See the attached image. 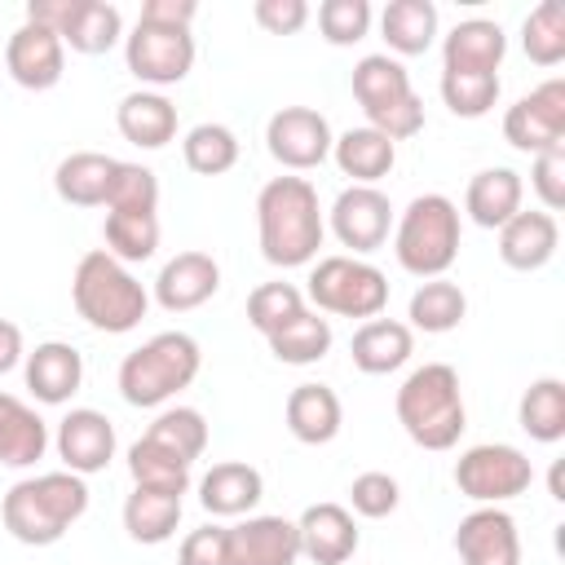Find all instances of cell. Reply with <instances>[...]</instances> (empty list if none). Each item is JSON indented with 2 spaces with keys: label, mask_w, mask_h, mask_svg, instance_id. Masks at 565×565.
I'll return each instance as SVG.
<instances>
[{
  "label": "cell",
  "mask_w": 565,
  "mask_h": 565,
  "mask_svg": "<svg viewBox=\"0 0 565 565\" xmlns=\"http://www.w3.org/2000/svg\"><path fill=\"white\" fill-rule=\"evenodd\" d=\"M327 212L309 177H269L256 194V238L274 269H300L318 260Z\"/></svg>",
  "instance_id": "6da1fadb"
},
{
  "label": "cell",
  "mask_w": 565,
  "mask_h": 565,
  "mask_svg": "<svg viewBox=\"0 0 565 565\" xmlns=\"http://www.w3.org/2000/svg\"><path fill=\"white\" fill-rule=\"evenodd\" d=\"M84 512H88V481L66 468L22 477L0 499L4 530L26 547H53Z\"/></svg>",
  "instance_id": "7a4b0ae2"
},
{
  "label": "cell",
  "mask_w": 565,
  "mask_h": 565,
  "mask_svg": "<svg viewBox=\"0 0 565 565\" xmlns=\"http://www.w3.org/2000/svg\"><path fill=\"white\" fill-rule=\"evenodd\" d=\"M397 424L406 428V437L424 450H450L459 446L463 428H468V411H463V388H459V371L450 362H424L415 366L393 397Z\"/></svg>",
  "instance_id": "3957f363"
},
{
  "label": "cell",
  "mask_w": 565,
  "mask_h": 565,
  "mask_svg": "<svg viewBox=\"0 0 565 565\" xmlns=\"http://www.w3.org/2000/svg\"><path fill=\"white\" fill-rule=\"evenodd\" d=\"M71 300L75 313L106 335H124L132 327H141L146 309H150V291L146 282H137V274L128 265H119L106 247H93L79 256L75 274H71Z\"/></svg>",
  "instance_id": "277c9868"
},
{
  "label": "cell",
  "mask_w": 565,
  "mask_h": 565,
  "mask_svg": "<svg viewBox=\"0 0 565 565\" xmlns=\"http://www.w3.org/2000/svg\"><path fill=\"white\" fill-rule=\"evenodd\" d=\"M203 366V349L194 335L185 331H159L150 340H141L132 353H124L119 362V397L128 406H141V411H154L163 402H172L181 388L194 384Z\"/></svg>",
  "instance_id": "5b68a950"
},
{
  "label": "cell",
  "mask_w": 565,
  "mask_h": 565,
  "mask_svg": "<svg viewBox=\"0 0 565 565\" xmlns=\"http://www.w3.org/2000/svg\"><path fill=\"white\" fill-rule=\"evenodd\" d=\"M459 203L446 194H415L393 225V256L415 278H446L459 260Z\"/></svg>",
  "instance_id": "8992f818"
},
{
  "label": "cell",
  "mask_w": 565,
  "mask_h": 565,
  "mask_svg": "<svg viewBox=\"0 0 565 565\" xmlns=\"http://www.w3.org/2000/svg\"><path fill=\"white\" fill-rule=\"evenodd\" d=\"M353 97L366 115V128L388 141H406L424 132V102L411 88V71L388 53H366L353 66Z\"/></svg>",
  "instance_id": "52a82bcc"
},
{
  "label": "cell",
  "mask_w": 565,
  "mask_h": 565,
  "mask_svg": "<svg viewBox=\"0 0 565 565\" xmlns=\"http://www.w3.org/2000/svg\"><path fill=\"white\" fill-rule=\"evenodd\" d=\"M305 300L335 318H380L388 309V274L362 256H322L305 278Z\"/></svg>",
  "instance_id": "ba28073f"
},
{
  "label": "cell",
  "mask_w": 565,
  "mask_h": 565,
  "mask_svg": "<svg viewBox=\"0 0 565 565\" xmlns=\"http://www.w3.org/2000/svg\"><path fill=\"white\" fill-rule=\"evenodd\" d=\"M530 481H534L530 455L508 441H481L455 459V490L477 508H503L508 499L525 494Z\"/></svg>",
  "instance_id": "9c48e42d"
},
{
  "label": "cell",
  "mask_w": 565,
  "mask_h": 565,
  "mask_svg": "<svg viewBox=\"0 0 565 565\" xmlns=\"http://www.w3.org/2000/svg\"><path fill=\"white\" fill-rule=\"evenodd\" d=\"M124 62L141 84L159 93L168 84H181L194 71V35L190 26H163V22L137 18V26L124 35Z\"/></svg>",
  "instance_id": "30bf717a"
},
{
  "label": "cell",
  "mask_w": 565,
  "mask_h": 565,
  "mask_svg": "<svg viewBox=\"0 0 565 565\" xmlns=\"http://www.w3.org/2000/svg\"><path fill=\"white\" fill-rule=\"evenodd\" d=\"M331 141H335V132H331L327 115L313 110V106H282L265 124V150L291 177L327 163L331 159Z\"/></svg>",
  "instance_id": "8fae6325"
},
{
  "label": "cell",
  "mask_w": 565,
  "mask_h": 565,
  "mask_svg": "<svg viewBox=\"0 0 565 565\" xmlns=\"http://www.w3.org/2000/svg\"><path fill=\"white\" fill-rule=\"evenodd\" d=\"M503 141L521 154H543L565 146V79H543L534 93L503 110Z\"/></svg>",
  "instance_id": "7c38bea8"
},
{
  "label": "cell",
  "mask_w": 565,
  "mask_h": 565,
  "mask_svg": "<svg viewBox=\"0 0 565 565\" xmlns=\"http://www.w3.org/2000/svg\"><path fill=\"white\" fill-rule=\"evenodd\" d=\"M327 230L349 247V256H371L388 243L393 230V203L380 185H344L327 212Z\"/></svg>",
  "instance_id": "4fadbf2b"
},
{
  "label": "cell",
  "mask_w": 565,
  "mask_h": 565,
  "mask_svg": "<svg viewBox=\"0 0 565 565\" xmlns=\"http://www.w3.org/2000/svg\"><path fill=\"white\" fill-rule=\"evenodd\" d=\"M53 446H57V459L66 472L75 477H93V472H106L115 450H119V437H115V424L110 415L93 411V406H71L62 419H57V433H53Z\"/></svg>",
  "instance_id": "5bb4252c"
},
{
  "label": "cell",
  "mask_w": 565,
  "mask_h": 565,
  "mask_svg": "<svg viewBox=\"0 0 565 565\" xmlns=\"http://www.w3.org/2000/svg\"><path fill=\"white\" fill-rule=\"evenodd\" d=\"M296 561H300L296 521L260 512V516H243L238 525H225V565H296Z\"/></svg>",
  "instance_id": "9a60e30c"
},
{
  "label": "cell",
  "mask_w": 565,
  "mask_h": 565,
  "mask_svg": "<svg viewBox=\"0 0 565 565\" xmlns=\"http://www.w3.org/2000/svg\"><path fill=\"white\" fill-rule=\"evenodd\" d=\"M459 565H521V530L503 508H472L455 525Z\"/></svg>",
  "instance_id": "2e32d148"
},
{
  "label": "cell",
  "mask_w": 565,
  "mask_h": 565,
  "mask_svg": "<svg viewBox=\"0 0 565 565\" xmlns=\"http://www.w3.org/2000/svg\"><path fill=\"white\" fill-rule=\"evenodd\" d=\"M4 71H9L13 84H22L31 93L53 88L66 75V44H62V35H53L49 26L22 22L9 35V44H4Z\"/></svg>",
  "instance_id": "e0dca14e"
},
{
  "label": "cell",
  "mask_w": 565,
  "mask_h": 565,
  "mask_svg": "<svg viewBox=\"0 0 565 565\" xmlns=\"http://www.w3.org/2000/svg\"><path fill=\"white\" fill-rule=\"evenodd\" d=\"M221 291V265L207 252H177L154 274V300L168 313H190Z\"/></svg>",
  "instance_id": "ac0fdd59"
},
{
  "label": "cell",
  "mask_w": 565,
  "mask_h": 565,
  "mask_svg": "<svg viewBox=\"0 0 565 565\" xmlns=\"http://www.w3.org/2000/svg\"><path fill=\"white\" fill-rule=\"evenodd\" d=\"M22 380L35 402L66 406L84 384V353L66 340H44L22 358Z\"/></svg>",
  "instance_id": "d6986e66"
},
{
  "label": "cell",
  "mask_w": 565,
  "mask_h": 565,
  "mask_svg": "<svg viewBox=\"0 0 565 565\" xmlns=\"http://www.w3.org/2000/svg\"><path fill=\"white\" fill-rule=\"evenodd\" d=\"M296 534H300V556H309L313 565H344L362 543L358 521L344 503H309L296 521Z\"/></svg>",
  "instance_id": "ffe728a7"
},
{
  "label": "cell",
  "mask_w": 565,
  "mask_h": 565,
  "mask_svg": "<svg viewBox=\"0 0 565 565\" xmlns=\"http://www.w3.org/2000/svg\"><path fill=\"white\" fill-rule=\"evenodd\" d=\"M503 57H508V35L494 18H463L441 35V71L499 75Z\"/></svg>",
  "instance_id": "44dd1931"
},
{
  "label": "cell",
  "mask_w": 565,
  "mask_h": 565,
  "mask_svg": "<svg viewBox=\"0 0 565 565\" xmlns=\"http://www.w3.org/2000/svg\"><path fill=\"white\" fill-rule=\"evenodd\" d=\"M556 247H561V225L543 207H530V212L521 207L508 225H499V260L508 269H521V274L543 269L556 256Z\"/></svg>",
  "instance_id": "7402d4cb"
},
{
  "label": "cell",
  "mask_w": 565,
  "mask_h": 565,
  "mask_svg": "<svg viewBox=\"0 0 565 565\" xmlns=\"http://www.w3.org/2000/svg\"><path fill=\"white\" fill-rule=\"evenodd\" d=\"M282 419H287V433L305 446H327L335 441L340 424H344V406H340V393L331 384H296L287 393V406H282Z\"/></svg>",
  "instance_id": "603a6c76"
},
{
  "label": "cell",
  "mask_w": 565,
  "mask_h": 565,
  "mask_svg": "<svg viewBox=\"0 0 565 565\" xmlns=\"http://www.w3.org/2000/svg\"><path fill=\"white\" fill-rule=\"evenodd\" d=\"M260 499H265V477H260V468H252L243 459L212 463L199 477V503L212 516H252V508Z\"/></svg>",
  "instance_id": "cb8c5ba5"
},
{
  "label": "cell",
  "mask_w": 565,
  "mask_h": 565,
  "mask_svg": "<svg viewBox=\"0 0 565 565\" xmlns=\"http://www.w3.org/2000/svg\"><path fill=\"white\" fill-rule=\"evenodd\" d=\"M415 353V331L397 318H366L353 340H349V358L362 375H388L402 371Z\"/></svg>",
  "instance_id": "d4e9b609"
},
{
  "label": "cell",
  "mask_w": 565,
  "mask_h": 565,
  "mask_svg": "<svg viewBox=\"0 0 565 565\" xmlns=\"http://www.w3.org/2000/svg\"><path fill=\"white\" fill-rule=\"evenodd\" d=\"M115 128L137 150H163L177 137V106L163 93H154V88H137V93L119 97Z\"/></svg>",
  "instance_id": "484cf974"
},
{
  "label": "cell",
  "mask_w": 565,
  "mask_h": 565,
  "mask_svg": "<svg viewBox=\"0 0 565 565\" xmlns=\"http://www.w3.org/2000/svg\"><path fill=\"white\" fill-rule=\"evenodd\" d=\"M49 424L35 406L0 388V463L4 468H35L49 450Z\"/></svg>",
  "instance_id": "4316f807"
},
{
  "label": "cell",
  "mask_w": 565,
  "mask_h": 565,
  "mask_svg": "<svg viewBox=\"0 0 565 565\" xmlns=\"http://www.w3.org/2000/svg\"><path fill=\"white\" fill-rule=\"evenodd\" d=\"M521 199H525L521 172H512V168H481L468 181V190H463V212H468L472 225L499 230V225H508L521 212Z\"/></svg>",
  "instance_id": "83f0119b"
},
{
  "label": "cell",
  "mask_w": 565,
  "mask_h": 565,
  "mask_svg": "<svg viewBox=\"0 0 565 565\" xmlns=\"http://www.w3.org/2000/svg\"><path fill=\"white\" fill-rule=\"evenodd\" d=\"M115 154L102 150H71L57 168H53V190L62 203L71 207H106L110 194V177H115Z\"/></svg>",
  "instance_id": "f1b7e54d"
},
{
  "label": "cell",
  "mask_w": 565,
  "mask_h": 565,
  "mask_svg": "<svg viewBox=\"0 0 565 565\" xmlns=\"http://www.w3.org/2000/svg\"><path fill=\"white\" fill-rule=\"evenodd\" d=\"M331 159H335V168L353 181V185H375V181H384L388 172H393V163H397V141H388L384 132H375V128H349V132H340L335 141H331Z\"/></svg>",
  "instance_id": "f546056e"
},
{
  "label": "cell",
  "mask_w": 565,
  "mask_h": 565,
  "mask_svg": "<svg viewBox=\"0 0 565 565\" xmlns=\"http://www.w3.org/2000/svg\"><path fill=\"white\" fill-rule=\"evenodd\" d=\"M380 35L388 57H419L437 44V4L433 0H388L380 13Z\"/></svg>",
  "instance_id": "4dcf8cb0"
},
{
  "label": "cell",
  "mask_w": 565,
  "mask_h": 565,
  "mask_svg": "<svg viewBox=\"0 0 565 565\" xmlns=\"http://www.w3.org/2000/svg\"><path fill=\"white\" fill-rule=\"evenodd\" d=\"M181 508H185L181 494L132 486V494L124 499V530H128L132 543L159 547V543H168V539L177 534V525H181Z\"/></svg>",
  "instance_id": "1f68e13d"
},
{
  "label": "cell",
  "mask_w": 565,
  "mask_h": 565,
  "mask_svg": "<svg viewBox=\"0 0 565 565\" xmlns=\"http://www.w3.org/2000/svg\"><path fill=\"white\" fill-rule=\"evenodd\" d=\"M57 35H62L66 49H75L84 57H97V53H110L124 40V13L110 0H75L66 26Z\"/></svg>",
  "instance_id": "d6a6232c"
},
{
  "label": "cell",
  "mask_w": 565,
  "mask_h": 565,
  "mask_svg": "<svg viewBox=\"0 0 565 565\" xmlns=\"http://www.w3.org/2000/svg\"><path fill=\"white\" fill-rule=\"evenodd\" d=\"M406 327L411 331H424V335H446L455 331L463 318H468V296L459 282L450 278H424L406 305Z\"/></svg>",
  "instance_id": "836d02e7"
},
{
  "label": "cell",
  "mask_w": 565,
  "mask_h": 565,
  "mask_svg": "<svg viewBox=\"0 0 565 565\" xmlns=\"http://www.w3.org/2000/svg\"><path fill=\"white\" fill-rule=\"evenodd\" d=\"M331 318H322L318 309H305L300 318H291L287 327H278L274 335H265L269 353L287 366H313L331 353Z\"/></svg>",
  "instance_id": "e575fe53"
},
{
  "label": "cell",
  "mask_w": 565,
  "mask_h": 565,
  "mask_svg": "<svg viewBox=\"0 0 565 565\" xmlns=\"http://www.w3.org/2000/svg\"><path fill=\"white\" fill-rule=\"evenodd\" d=\"M516 424L530 433V441L556 446L565 437V380L556 375L534 380L516 402Z\"/></svg>",
  "instance_id": "d590c367"
},
{
  "label": "cell",
  "mask_w": 565,
  "mask_h": 565,
  "mask_svg": "<svg viewBox=\"0 0 565 565\" xmlns=\"http://www.w3.org/2000/svg\"><path fill=\"white\" fill-rule=\"evenodd\" d=\"M128 477H132V486H146V490H168V494L190 490V463L150 437H137L128 446Z\"/></svg>",
  "instance_id": "8d00e7d4"
},
{
  "label": "cell",
  "mask_w": 565,
  "mask_h": 565,
  "mask_svg": "<svg viewBox=\"0 0 565 565\" xmlns=\"http://www.w3.org/2000/svg\"><path fill=\"white\" fill-rule=\"evenodd\" d=\"M102 238L119 265H141L159 252V216L154 212H106Z\"/></svg>",
  "instance_id": "74e56055"
},
{
  "label": "cell",
  "mask_w": 565,
  "mask_h": 565,
  "mask_svg": "<svg viewBox=\"0 0 565 565\" xmlns=\"http://www.w3.org/2000/svg\"><path fill=\"white\" fill-rule=\"evenodd\" d=\"M181 159H185V168L194 177H221V172H230L238 163V137H234V128L212 124V119L194 124L185 132V141H181Z\"/></svg>",
  "instance_id": "f35d334b"
},
{
  "label": "cell",
  "mask_w": 565,
  "mask_h": 565,
  "mask_svg": "<svg viewBox=\"0 0 565 565\" xmlns=\"http://www.w3.org/2000/svg\"><path fill=\"white\" fill-rule=\"evenodd\" d=\"M521 49L534 66H561L565 62V9H561V0H543L525 13Z\"/></svg>",
  "instance_id": "ab89813d"
},
{
  "label": "cell",
  "mask_w": 565,
  "mask_h": 565,
  "mask_svg": "<svg viewBox=\"0 0 565 565\" xmlns=\"http://www.w3.org/2000/svg\"><path fill=\"white\" fill-rule=\"evenodd\" d=\"M141 437H150V441L177 450L185 463H194V459L207 450V419H203V411H194V406H163V411L150 419V428H146Z\"/></svg>",
  "instance_id": "60d3db41"
},
{
  "label": "cell",
  "mask_w": 565,
  "mask_h": 565,
  "mask_svg": "<svg viewBox=\"0 0 565 565\" xmlns=\"http://www.w3.org/2000/svg\"><path fill=\"white\" fill-rule=\"evenodd\" d=\"M441 102L450 115L459 119H481L494 110L499 102V75H481V71H441Z\"/></svg>",
  "instance_id": "b9f144b4"
},
{
  "label": "cell",
  "mask_w": 565,
  "mask_h": 565,
  "mask_svg": "<svg viewBox=\"0 0 565 565\" xmlns=\"http://www.w3.org/2000/svg\"><path fill=\"white\" fill-rule=\"evenodd\" d=\"M309 309L305 291L296 282H260L252 287L247 296V322L260 331V335H274L278 327H287L291 318H300Z\"/></svg>",
  "instance_id": "7bdbcfd3"
},
{
  "label": "cell",
  "mask_w": 565,
  "mask_h": 565,
  "mask_svg": "<svg viewBox=\"0 0 565 565\" xmlns=\"http://www.w3.org/2000/svg\"><path fill=\"white\" fill-rule=\"evenodd\" d=\"M106 212H159V177H154V168L119 159L115 177H110Z\"/></svg>",
  "instance_id": "ee69618b"
},
{
  "label": "cell",
  "mask_w": 565,
  "mask_h": 565,
  "mask_svg": "<svg viewBox=\"0 0 565 565\" xmlns=\"http://www.w3.org/2000/svg\"><path fill=\"white\" fill-rule=\"evenodd\" d=\"M371 18H375V13H371L366 0H322V4H318V31H322V40L335 44V49H349V44L366 40Z\"/></svg>",
  "instance_id": "f6af8a7d"
},
{
  "label": "cell",
  "mask_w": 565,
  "mask_h": 565,
  "mask_svg": "<svg viewBox=\"0 0 565 565\" xmlns=\"http://www.w3.org/2000/svg\"><path fill=\"white\" fill-rule=\"evenodd\" d=\"M397 503H402V486H397V477H388V472H358V477L349 481V512H358V516H366V521L393 516Z\"/></svg>",
  "instance_id": "bcb514c9"
},
{
  "label": "cell",
  "mask_w": 565,
  "mask_h": 565,
  "mask_svg": "<svg viewBox=\"0 0 565 565\" xmlns=\"http://www.w3.org/2000/svg\"><path fill=\"white\" fill-rule=\"evenodd\" d=\"M530 190L539 194L543 212L556 216L565 207V146L534 154V163H530Z\"/></svg>",
  "instance_id": "7dc6e473"
},
{
  "label": "cell",
  "mask_w": 565,
  "mask_h": 565,
  "mask_svg": "<svg viewBox=\"0 0 565 565\" xmlns=\"http://www.w3.org/2000/svg\"><path fill=\"white\" fill-rule=\"evenodd\" d=\"M177 565H225V525H199L181 539Z\"/></svg>",
  "instance_id": "c3c4849f"
},
{
  "label": "cell",
  "mask_w": 565,
  "mask_h": 565,
  "mask_svg": "<svg viewBox=\"0 0 565 565\" xmlns=\"http://www.w3.org/2000/svg\"><path fill=\"white\" fill-rule=\"evenodd\" d=\"M252 18L269 31V35H296L309 22V4L305 0H256Z\"/></svg>",
  "instance_id": "681fc988"
},
{
  "label": "cell",
  "mask_w": 565,
  "mask_h": 565,
  "mask_svg": "<svg viewBox=\"0 0 565 565\" xmlns=\"http://www.w3.org/2000/svg\"><path fill=\"white\" fill-rule=\"evenodd\" d=\"M194 13H199L194 0H146L137 18H146V22H163V26H190Z\"/></svg>",
  "instance_id": "f907efd6"
},
{
  "label": "cell",
  "mask_w": 565,
  "mask_h": 565,
  "mask_svg": "<svg viewBox=\"0 0 565 565\" xmlns=\"http://www.w3.org/2000/svg\"><path fill=\"white\" fill-rule=\"evenodd\" d=\"M22 358H26V349H22V327L9 322V318H0V375H9L13 366H22Z\"/></svg>",
  "instance_id": "816d5d0a"
}]
</instances>
